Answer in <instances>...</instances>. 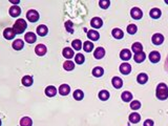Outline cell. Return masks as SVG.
<instances>
[{
	"instance_id": "7a4b0ae2",
	"label": "cell",
	"mask_w": 168,
	"mask_h": 126,
	"mask_svg": "<svg viewBox=\"0 0 168 126\" xmlns=\"http://www.w3.org/2000/svg\"><path fill=\"white\" fill-rule=\"evenodd\" d=\"M27 24L23 19H18L16 22L14 23V26H13V29H14L15 34H22L23 32L26 29Z\"/></svg>"
},
{
	"instance_id": "30bf717a",
	"label": "cell",
	"mask_w": 168,
	"mask_h": 126,
	"mask_svg": "<svg viewBox=\"0 0 168 126\" xmlns=\"http://www.w3.org/2000/svg\"><path fill=\"white\" fill-rule=\"evenodd\" d=\"M15 35H16V34H15L14 29H10V27L5 29H4V32H3L4 38H5V39H8V40H11V39H13V38H15Z\"/></svg>"
},
{
	"instance_id": "d590c367",
	"label": "cell",
	"mask_w": 168,
	"mask_h": 126,
	"mask_svg": "<svg viewBox=\"0 0 168 126\" xmlns=\"http://www.w3.org/2000/svg\"><path fill=\"white\" fill-rule=\"evenodd\" d=\"M72 45H73V48H74V50H76V51H80L81 50V48H83L82 46V42L80 41V40H74L73 41V43H72Z\"/></svg>"
},
{
	"instance_id": "ac0fdd59",
	"label": "cell",
	"mask_w": 168,
	"mask_h": 126,
	"mask_svg": "<svg viewBox=\"0 0 168 126\" xmlns=\"http://www.w3.org/2000/svg\"><path fill=\"white\" fill-rule=\"evenodd\" d=\"M161 14H162V13H161V10H160V8H151V10H150V13H149L150 17H151V18H154V19L160 18Z\"/></svg>"
},
{
	"instance_id": "8fae6325",
	"label": "cell",
	"mask_w": 168,
	"mask_h": 126,
	"mask_svg": "<svg viewBox=\"0 0 168 126\" xmlns=\"http://www.w3.org/2000/svg\"><path fill=\"white\" fill-rule=\"evenodd\" d=\"M21 14V8L18 5H13L10 8V15L12 17H18Z\"/></svg>"
},
{
	"instance_id": "484cf974",
	"label": "cell",
	"mask_w": 168,
	"mask_h": 126,
	"mask_svg": "<svg viewBox=\"0 0 168 126\" xmlns=\"http://www.w3.org/2000/svg\"><path fill=\"white\" fill-rule=\"evenodd\" d=\"M104 74V69L102 67H100V66H97V67H95L93 69V75L95 77H97V78H99V77H102Z\"/></svg>"
},
{
	"instance_id": "d6a6232c",
	"label": "cell",
	"mask_w": 168,
	"mask_h": 126,
	"mask_svg": "<svg viewBox=\"0 0 168 126\" xmlns=\"http://www.w3.org/2000/svg\"><path fill=\"white\" fill-rule=\"evenodd\" d=\"M83 50L86 53H90L93 50V44L90 41H85L83 43Z\"/></svg>"
},
{
	"instance_id": "9a60e30c",
	"label": "cell",
	"mask_w": 168,
	"mask_h": 126,
	"mask_svg": "<svg viewBox=\"0 0 168 126\" xmlns=\"http://www.w3.org/2000/svg\"><path fill=\"white\" fill-rule=\"evenodd\" d=\"M71 91V87L67 84H62L60 87H59V94L61 96H67Z\"/></svg>"
},
{
	"instance_id": "3957f363",
	"label": "cell",
	"mask_w": 168,
	"mask_h": 126,
	"mask_svg": "<svg viewBox=\"0 0 168 126\" xmlns=\"http://www.w3.org/2000/svg\"><path fill=\"white\" fill-rule=\"evenodd\" d=\"M26 18L29 21L31 22H36L39 19V13L35 10H29V12L26 13Z\"/></svg>"
},
{
	"instance_id": "6da1fadb",
	"label": "cell",
	"mask_w": 168,
	"mask_h": 126,
	"mask_svg": "<svg viewBox=\"0 0 168 126\" xmlns=\"http://www.w3.org/2000/svg\"><path fill=\"white\" fill-rule=\"evenodd\" d=\"M157 98L159 100H166L168 98V87L165 83H160L157 86Z\"/></svg>"
},
{
	"instance_id": "7c38bea8",
	"label": "cell",
	"mask_w": 168,
	"mask_h": 126,
	"mask_svg": "<svg viewBox=\"0 0 168 126\" xmlns=\"http://www.w3.org/2000/svg\"><path fill=\"white\" fill-rule=\"evenodd\" d=\"M24 39H25V41H26L27 43H34V42H36V40H37V37H36V35L34 33L29 32V33L25 34Z\"/></svg>"
},
{
	"instance_id": "ffe728a7",
	"label": "cell",
	"mask_w": 168,
	"mask_h": 126,
	"mask_svg": "<svg viewBox=\"0 0 168 126\" xmlns=\"http://www.w3.org/2000/svg\"><path fill=\"white\" fill-rule=\"evenodd\" d=\"M104 55H105V50L103 48H98L93 53V56H95L96 59H102Z\"/></svg>"
},
{
	"instance_id": "4fadbf2b",
	"label": "cell",
	"mask_w": 168,
	"mask_h": 126,
	"mask_svg": "<svg viewBox=\"0 0 168 126\" xmlns=\"http://www.w3.org/2000/svg\"><path fill=\"white\" fill-rule=\"evenodd\" d=\"M120 58L122 59V60H124V61L129 60V59L131 58V53H130V51L127 50V48H125V50L121 51V53H120Z\"/></svg>"
},
{
	"instance_id": "e575fe53",
	"label": "cell",
	"mask_w": 168,
	"mask_h": 126,
	"mask_svg": "<svg viewBox=\"0 0 168 126\" xmlns=\"http://www.w3.org/2000/svg\"><path fill=\"white\" fill-rule=\"evenodd\" d=\"M99 99L102 101H106L109 99V93L107 91H101L99 93Z\"/></svg>"
},
{
	"instance_id": "603a6c76",
	"label": "cell",
	"mask_w": 168,
	"mask_h": 126,
	"mask_svg": "<svg viewBox=\"0 0 168 126\" xmlns=\"http://www.w3.org/2000/svg\"><path fill=\"white\" fill-rule=\"evenodd\" d=\"M62 55H63V56H64L66 59H71V58H73V56H74L75 54H74V51L72 50V48H65L64 50H63V52H62Z\"/></svg>"
},
{
	"instance_id": "f35d334b",
	"label": "cell",
	"mask_w": 168,
	"mask_h": 126,
	"mask_svg": "<svg viewBox=\"0 0 168 126\" xmlns=\"http://www.w3.org/2000/svg\"><path fill=\"white\" fill-rule=\"evenodd\" d=\"M141 107V103H140V101H137V100H135V101H133L130 103V108L133 110H137L139 109V108Z\"/></svg>"
},
{
	"instance_id": "d6986e66",
	"label": "cell",
	"mask_w": 168,
	"mask_h": 126,
	"mask_svg": "<svg viewBox=\"0 0 168 126\" xmlns=\"http://www.w3.org/2000/svg\"><path fill=\"white\" fill-rule=\"evenodd\" d=\"M131 50H133V52L135 54H139V53L143 52V46H142V44L140 42H135L133 44V46H131Z\"/></svg>"
},
{
	"instance_id": "8d00e7d4",
	"label": "cell",
	"mask_w": 168,
	"mask_h": 126,
	"mask_svg": "<svg viewBox=\"0 0 168 126\" xmlns=\"http://www.w3.org/2000/svg\"><path fill=\"white\" fill-rule=\"evenodd\" d=\"M137 31H138V27L136 24H129L128 26H127V32H128V34H130V35L136 34Z\"/></svg>"
},
{
	"instance_id": "4316f807",
	"label": "cell",
	"mask_w": 168,
	"mask_h": 126,
	"mask_svg": "<svg viewBox=\"0 0 168 126\" xmlns=\"http://www.w3.org/2000/svg\"><path fill=\"white\" fill-rule=\"evenodd\" d=\"M140 120H141V116H140L139 114H137V112H133V114H130V116H129V121H130L131 123H138V122H140Z\"/></svg>"
},
{
	"instance_id": "9c48e42d",
	"label": "cell",
	"mask_w": 168,
	"mask_h": 126,
	"mask_svg": "<svg viewBox=\"0 0 168 126\" xmlns=\"http://www.w3.org/2000/svg\"><path fill=\"white\" fill-rule=\"evenodd\" d=\"M120 72L123 75H128L131 72V65L129 63H122L120 65Z\"/></svg>"
},
{
	"instance_id": "60d3db41",
	"label": "cell",
	"mask_w": 168,
	"mask_h": 126,
	"mask_svg": "<svg viewBox=\"0 0 168 126\" xmlns=\"http://www.w3.org/2000/svg\"><path fill=\"white\" fill-rule=\"evenodd\" d=\"M110 4V1H103V0H100L99 1V5L101 8H104V10H106V8L109 6Z\"/></svg>"
},
{
	"instance_id": "ee69618b",
	"label": "cell",
	"mask_w": 168,
	"mask_h": 126,
	"mask_svg": "<svg viewBox=\"0 0 168 126\" xmlns=\"http://www.w3.org/2000/svg\"><path fill=\"white\" fill-rule=\"evenodd\" d=\"M0 126H1V120H0Z\"/></svg>"
},
{
	"instance_id": "5bb4252c",
	"label": "cell",
	"mask_w": 168,
	"mask_h": 126,
	"mask_svg": "<svg viewBox=\"0 0 168 126\" xmlns=\"http://www.w3.org/2000/svg\"><path fill=\"white\" fill-rule=\"evenodd\" d=\"M47 33H48V29H47V26H46V25L41 24V25H39V26L37 27V34L39 36H41V37L47 35Z\"/></svg>"
},
{
	"instance_id": "74e56055",
	"label": "cell",
	"mask_w": 168,
	"mask_h": 126,
	"mask_svg": "<svg viewBox=\"0 0 168 126\" xmlns=\"http://www.w3.org/2000/svg\"><path fill=\"white\" fill-rule=\"evenodd\" d=\"M75 61L77 64H83L84 61H85V58H84V55L82 54H77L75 57Z\"/></svg>"
},
{
	"instance_id": "ba28073f",
	"label": "cell",
	"mask_w": 168,
	"mask_h": 126,
	"mask_svg": "<svg viewBox=\"0 0 168 126\" xmlns=\"http://www.w3.org/2000/svg\"><path fill=\"white\" fill-rule=\"evenodd\" d=\"M161 59V55L159 52H157V51H154V52H151L149 54V60L151 61L152 63H158L159 61H160Z\"/></svg>"
},
{
	"instance_id": "2e32d148",
	"label": "cell",
	"mask_w": 168,
	"mask_h": 126,
	"mask_svg": "<svg viewBox=\"0 0 168 126\" xmlns=\"http://www.w3.org/2000/svg\"><path fill=\"white\" fill-rule=\"evenodd\" d=\"M56 94H57V89L53 85H50V86H47L45 88V95L47 97H54V96H56Z\"/></svg>"
},
{
	"instance_id": "f546056e",
	"label": "cell",
	"mask_w": 168,
	"mask_h": 126,
	"mask_svg": "<svg viewBox=\"0 0 168 126\" xmlns=\"http://www.w3.org/2000/svg\"><path fill=\"white\" fill-rule=\"evenodd\" d=\"M33 125V121L29 117H24V118L21 119L20 121V126H32Z\"/></svg>"
},
{
	"instance_id": "8992f818",
	"label": "cell",
	"mask_w": 168,
	"mask_h": 126,
	"mask_svg": "<svg viewBox=\"0 0 168 126\" xmlns=\"http://www.w3.org/2000/svg\"><path fill=\"white\" fill-rule=\"evenodd\" d=\"M90 25L93 29H100V27L103 25V21H102V19L99 18V17H93L90 21Z\"/></svg>"
},
{
	"instance_id": "ab89813d",
	"label": "cell",
	"mask_w": 168,
	"mask_h": 126,
	"mask_svg": "<svg viewBox=\"0 0 168 126\" xmlns=\"http://www.w3.org/2000/svg\"><path fill=\"white\" fill-rule=\"evenodd\" d=\"M65 27H66V31L69 32V33H74L73 22H72V21H66V22H65Z\"/></svg>"
},
{
	"instance_id": "4dcf8cb0",
	"label": "cell",
	"mask_w": 168,
	"mask_h": 126,
	"mask_svg": "<svg viewBox=\"0 0 168 126\" xmlns=\"http://www.w3.org/2000/svg\"><path fill=\"white\" fill-rule=\"evenodd\" d=\"M137 80H138V82H139L140 84H145V83L147 82V80H148V76L146 74H144V72H142V74H140L139 76H138Z\"/></svg>"
},
{
	"instance_id": "cb8c5ba5",
	"label": "cell",
	"mask_w": 168,
	"mask_h": 126,
	"mask_svg": "<svg viewBox=\"0 0 168 126\" xmlns=\"http://www.w3.org/2000/svg\"><path fill=\"white\" fill-rule=\"evenodd\" d=\"M145 58H146V55H145V53H143V52L139 53V54H136L135 57H133V59H135V61L137 63H142L145 60Z\"/></svg>"
},
{
	"instance_id": "f1b7e54d",
	"label": "cell",
	"mask_w": 168,
	"mask_h": 126,
	"mask_svg": "<svg viewBox=\"0 0 168 126\" xmlns=\"http://www.w3.org/2000/svg\"><path fill=\"white\" fill-rule=\"evenodd\" d=\"M111 34H112V36H114V37L116 38V39H122L123 36H124L123 32L121 31L120 29H112Z\"/></svg>"
},
{
	"instance_id": "b9f144b4",
	"label": "cell",
	"mask_w": 168,
	"mask_h": 126,
	"mask_svg": "<svg viewBox=\"0 0 168 126\" xmlns=\"http://www.w3.org/2000/svg\"><path fill=\"white\" fill-rule=\"evenodd\" d=\"M143 126H154V121L150 120V119H148V120H146L145 122H144Z\"/></svg>"
},
{
	"instance_id": "d4e9b609",
	"label": "cell",
	"mask_w": 168,
	"mask_h": 126,
	"mask_svg": "<svg viewBox=\"0 0 168 126\" xmlns=\"http://www.w3.org/2000/svg\"><path fill=\"white\" fill-rule=\"evenodd\" d=\"M21 82H22V84L24 85V86H31L34 81L31 76H24L22 78V80H21Z\"/></svg>"
},
{
	"instance_id": "7bdbcfd3",
	"label": "cell",
	"mask_w": 168,
	"mask_h": 126,
	"mask_svg": "<svg viewBox=\"0 0 168 126\" xmlns=\"http://www.w3.org/2000/svg\"><path fill=\"white\" fill-rule=\"evenodd\" d=\"M165 69H166L167 72H168V57H167L166 61H165Z\"/></svg>"
},
{
	"instance_id": "277c9868",
	"label": "cell",
	"mask_w": 168,
	"mask_h": 126,
	"mask_svg": "<svg viewBox=\"0 0 168 126\" xmlns=\"http://www.w3.org/2000/svg\"><path fill=\"white\" fill-rule=\"evenodd\" d=\"M130 15L133 19H136V20H139V19H141L142 17H143V13H142V11L140 10L139 8H131Z\"/></svg>"
},
{
	"instance_id": "52a82bcc",
	"label": "cell",
	"mask_w": 168,
	"mask_h": 126,
	"mask_svg": "<svg viewBox=\"0 0 168 126\" xmlns=\"http://www.w3.org/2000/svg\"><path fill=\"white\" fill-rule=\"evenodd\" d=\"M46 51H47V48L44 44H38L35 48V53L38 56H44L46 54Z\"/></svg>"
},
{
	"instance_id": "7402d4cb",
	"label": "cell",
	"mask_w": 168,
	"mask_h": 126,
	"mask_svg": "<svg viewBox=\"0 0 168 126\" xmlns=\"http://www.w3.org/2000/svg\"><path fill=\"white\" fill-rule=\"evenodd\" d=\"M87 36H88L89 39L93 40V41H97V40L100 38L99 33H98L97 31H95V29H91V31H89L88 33H87Z\"/></svg>"
},
{
	"instance_id": "e0dca14e",
	"label": "cell",
	"mask_w": 168,
	"mask_h": 126,
	"mask_svg": "<svg viewBox=\"0 0 168 126\" xmlns=\"http://www.w3.org/2000/svg\"><path fill=\"white\" fill-rule=\"evenodd\" d=\"M12 46H13V48H14V50L20 51V50H22L23 46H24V42H23L21 39H17V40H15V41L13 42Z\"/></svg>"
},
{
	"instance_id": "5b68a950",
	"label": "cell",
	"mask_w": 168,
	"mask_h": 126,
	"mask_svg": "<svg viewBox=\"0 0 168 126\" xmlns=\"http://www.w3.org/2000/svg\"><path fill=\"white\" fill-rule=\"evenodd\" d=\"M151 41H152V43L156 44V45H160V44H162L163 42H164V36H163L162 34L157 33L152 36Z\"/></svg>"
},
{
	"instance_id": "836d02e7",
	"label": "cell",
	"mask_w": 168,
	"mask_h": 126,
	"mask_svg": "<svg viewBox=\"0 0 168 126\" xmlns=\"http://www.w3.org/2000/svg\"><path fill=\"white\" fill-rule=\"evenodd\" d=\"M63 67H64L65 70H73L75 68V63H73V61L71 60H67L63 64Z\"/></svg>"
},
{
	"instance_id": "1f68e13d",
	"label": "cell",
	"mask_w": 168,
	"mask_h": 126,
	"mask_svg": "<svg viewBox=\"0 0 168 126\" xmlns=\"http://www.w3.org/2000/svg\"><path fill=\"white\" fill-rule=\"evenodd\" d=\"M121 98H122V100L124 102H129L133 99V94L129 93V91H124V93L121 95Z\"/></svg>"
},
{
	"instance_id": "f6af8a7d",
	"label": "cell",
	"mask_w": 168,
	"mask_h": 126,
	"mask_svg": "<svg viewBox=\"0 0 168 126\" xmlns=\"http://www.w3.org/2000/svg\"><path fill=\"white\" fill-rule=\"evenodd\" d=\"M165 2H166V3H168V0H166V1H165Z\"/></svg>"
},
{
	"instance_id": "83f0119b",
	"label": "cell",
	"mask_w": 168,
	"mask_h": 126,
	"mask_svg": "<svg viewBox=\"0 0 168 126\" xmlns=\"http://www.w3.org/2000/svg\"><path fill=\"white\" fill-rule=\"evenodd\" d=\"M84 98V94L81 89H77V91H74V99L77 100V101H81Z\"/></svg>"
},
{
	"instance_id": "44dd1931",
	"label": "cell",
	"mask_w": 168,
	"mask_h": 126,
	"mask_svg": "<svg viewBox=\"0 0 168 126\" xmlns=\"http://www.w3.org/2000/svg\"><path fill=\"white\" fill-rule=\"evenodd\" d=\"M112 85H114L115 88H121L123 85V81L121 78H119V77H114L112 78V81H111Z\"/></svg>"
}]
</instances>
